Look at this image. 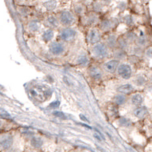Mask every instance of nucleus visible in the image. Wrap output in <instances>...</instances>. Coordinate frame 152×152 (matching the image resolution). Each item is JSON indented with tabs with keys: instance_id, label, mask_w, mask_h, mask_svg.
<instances>
[{
	"instance_id": "1",
	"label": "nucleus",
	"mask_w": 152,
	"mask_h": 152,
	"mask_svg": "<svg viewBox=\"0 0 152 152\" xmlns=\"http://www.w3.org/2000/svg\"><path fill=\"white\" fill-rule=\"evenodd\" d=\"M14 143V137L10 134H2L0 136V148L3 151H8L11 149Z\"/></svg>"
},
{
	"instance_id": "2",
	"label": "nucleus",
	"mask_w": 152,
	"mask_h": 152,
	"mask_svg": "<svg viewBox=\"0 0 152 152\" xmlns=\"http://www.w3.org/2000/svg\"><path fill=\"white\" fill-rule=\"evenodd\" d=\"M118 74L124 79H129L132 75V69L127 64H121L118 67Z\"/></svg>"
},
{
	"instance_id": "3",
	"label": "nucleus",
	"mask_w": 152,
	"mask_h": 152,
	"mask_svg": "<svg viewBox=\"0 0 152 152\" xmlns=\"http://www.w3.org/2000/svg\"><path fill=\"white\" fill-rule=\"evenodd\" d=\"M93 51L96 56L101 58L106 57L108 54V49L104 43H97L94 47Z\"/></svg>"
},
{
	"instance_id": "4",
	"label": "nucleus",
	"mask_w": 152,
	"mask_h": 152,
	"mask_svg": "<svg viewBox=\"0 0 152 152\" xmlns=\"http://www.w3.org/2000/svg\"><path fill=\"white\" fill-rule=\"evenodd\" d=\"M60 20L61 22L65 25H71L74 20L73 14H71L70 12L68 11H63L60 15Z\"/></svg>"
},
{
	"instance_id": "5",
	"label": "nucleus",
	"mask_w": 152,
	"mask_h": 152,
	"mask_svg": "<svg viewBox=\"0 0 152 152\" xmlns=\"http://www.w3.org/2000/svg\"><path fill=\"white\" fill-rule=\"evenodd\" d=\"M64 50H65V48H64L63 45L60 43H57V42L52 43L50 46V52L55 55H61L64 51Z\"/></svg>"
},
{
	"instance_id": "6",
	"label": "nucleus",
	"mask_w": 152,
	"mask_h": 152,
	"mask_svg": "<svg viewBox=\"0 0 152 152\" xmlns=\"http://www.w3.org/2000/svg\"><path fill=\"white\" fill-rule=\"evenodd\" d=\"M76 32L73 29H71V28H66V29H64L63 31H61V34H60V37H61V38L63 40L68 41L74 38Z\"/></svg>"
},
{
	"instance_id": "7",
	"label": "nucleus",
	"mask_w": 152,
	"mask_h": 152,
	"mask_svg": "<svg viewBox=\"0 0 152 152\" xmlns=\"http://www.w3.org/2000/svg\"><path fill=\"white\" fill-rule=\"evenodd\" d=\"M105 69L110 73H114L118 67V61L117 60H111L105 64Z\"/></svg>"
},
{
	"instance_id": "8",
	"label": "nucleus",
	"mask_w": 152,
	"mask_h": 152,
	"mask_svg": "<svg viewBox=\"0 0 152 152\" xmlns=\"http://www.w3.org/2000/svg\"><path fill=\"white\" fill-rule=\"evenodd\" d=\"M134 91V87L130 84H125L121 85L118 88V91L119 93L129 94Z\"/></svg>"
},
{
	"instance_id": "9",
	"label": "nucleus",
	"mask_w": 152,
	"mask_h": 152,
	"mask_svg": "<svg viewBox=\"0 0 152 152\" xmlns=\"http://www.w3.org/2000/svg\"><path fill=\"white\" fill-rule=\"evenodd\" d=\"M148 114V109L145 107H140L134 110V115L137 118H144Z\"/></svg>"
},
{
	"instance_id": "10",
	"label": "nucleus",
	"mask_w": 152,
	"mask_h": 152,
	"mask_svg": "<svg viewBox=\"0 0 152 152\" xmlns=\"http://www.w3.org/2000/svg\"><path fill=\"white\" fill-rule=\"evenodd\" d=\"M89 41L91 43H97L99 39L100 38V35L99 32H98L96 29H92L89 33Z\"/></svg>"
},
{
	"instance_id": "11",
	"label": "nucleus",
	"mask_w": 152,
	"mask_h": 152,
	"mask_svg": "<svg viewBox=\"0 0 152 152\" xmlns=\"http://www.w3.org/2000/svg\"><path fill=\"white\" fill-rule=\"evenodd\" d=\"M89 73L90 76L95 80H99L102 77V72L97 67H91V69L89 70Z\"/></svg>"
},
{
	"instance_id": "12",
	"label": "nucleus",
	"mask_w": 152,
	"mask_h": 152,
	"mask_svg": "<svg viewBox=\"0 0 152 152\" xmlns=\"http://www.w3.org/2000/svg\"><path fill=\"white\" fill-rule=\"evenodd\" d=\"M131 101H132V103L134 106L139 107L143 103V98L140 94H136V95H134L132 96V99H131Z\"/></svg>"
},
{
	"instance_id": "13",
	"label": "nucleus",
	"mask_w": 152,
	"mask_h": 152,
	"mask_svg": "<svg viewBox=\"0 0 152 152\" xmlns=\"http://www.w3.org/2000/svg\"><path fill=\"white\" fill-rule=\"evenodd\" d=\"M53 36H54V32H53L52 30L48 29L43 32V39L45 41V42H49V41L51 40V39L53 38Z\"/></svg>"
},
{
	"instance_id": "14",
	"label": "nucleus",
	"mask_w": 152,
	"mask_h": 152,
	"mask_svg": "<svg viewBox=\"0 0 152 152\" xmlns=\"http://www.w3.org/2000/svg\"><path fill=\"white\" fill-rule=\"evenodd\" d=\"M114 102L118 105H123L126 102V97L124 95L119 94L114 97Z\"/></svg>"
},
{
	"instance_id": "15",
	"label": "nucleus",
	"mask_w": 152,
	"mask_h": 152,
	"mask_svg": "<svg viewBox=\"0 0 152 152\" xmlns=\"http://www.w3.org/2000/svg\"><path fill=\"white\" fill-rule=\"evenodd\" d=\"M31 143L35 148H40L43 145V140L40 137H33L31 140Z\"/></svg>"
},
{
	"instance_id": "16",
	"label": "nucleus",
	"mask_w": 152,
	"mask_h": 152,
	"mask_svg": "<svg viewBox=\"0 0 152 152\" xmlns=\"http://www.w3.org/2000/svg\"><path fill=\"white\" fill-rule=\"evenodd\" d=\"M56 5H57V2H55V0H50V1H48L44 3V7L48 10H52L56 7Z\"/></svg>"
},
{
	"instance_id": "17",
	"label": "nucleus",
	"mask_w": 152,
	"mask_h": 152,
	"mask_svg": "<svg viewBox=\"0 0 152 152\" xmlns=\"http://www.w3.org/2000/svg\"><path fill=\"white\" fill-rule=\"evenodd\" d=\"M119 123L121 126H125V127H129L132 125V121L126 118H121L119 119Z\"/></svg>"
},
{
	"instance_id": "18",
	"label": "nucleus",
	"mask_w": 152,
	"mask_h": 152,
	"mask_svg": "<svg viewBox=\"0 0 152 152\" xmlns=\"http://www.w3.org/2000/svg\"><path fill=\"white\" fill-rule=\"evenodd\" d=\"M136 84L139 85V86H143V84H145L146 79L143 77H142V76H139V77L136 78Z\"/></svg>"
},
{
	"instance_id": "19",
	"label": "nucleus",
	"mask_w": 152,
	"mask_h": 152,
	"mask_svg": "<svg viewBox=\"0 0 152 152\" xmlns=\"http://www.w3.org/2000/svg\"><path fill=\"white\" fill-rule=\"evenodd\" d=\"M29 28L32 31H37L39 28V25L37 21H32L29 24Z\"/></svg>"
},
{
	"instance_id": "20",
	"label": "nucleus",
	"mask_w": 152,
	"mask_h": 152,
	"mask_svg": "<svg viewBox=\"0 0 152 152\" xmlns=\"http://www.w3.org/2000/svg\"><path fill=\"white\" fill-rule=\"evenodd\" d=\"M54 115L58 118H61V119H65V118H66V115H65L62 112L60 111H55L54 112Z\"/></svg>"
},
{
	"instance_id": "21",
	"label": "nucleus",
	"mask_w": 152,
	"mask_h": 152,
	"mask_svg": "<svg viewBox=\"0 0 152 152\" xmlns=\"http://www.w3.org/2000/svg\"><path fill=\"white\" fill-rule=\"evenodd\" d=\"M48 21H49V23H50V25H54V26H56V25H57L58 21L54 17H50V18H48Z\"/></svg>"
},
{
	"instance_id": "22",
	"label": "nucleus",
	"mask_w": 152,
	"mask_h": 152,
	"mask_svg": "<svg viewBox=\"0 0 152 152\" xmlns=\"http://www.w3.org/2000/svg\"><path fill=\"white\" fill-rule=\"evenodd\" d=\"M78 63L82 64V65H86L88 63V59L85 57H80L78 60Z\"/></svg>"
},
{
	"instance_id": "23",
	"label": "nucleus",
	"mask_w": 152,
	"mask_h": 152,
	"mask_svg": "<svg viewBox=\"0 0 152 152\" xmlns=\"http://www.w3.org/2000/svg\"><path fill=\"white\" fill-rule=\"evenodd\" d=\"M137 42H138V44H140V45H145L146 44V39L144 38V37H140V38L138 39V40H137Z\"/></svg>"
},
{
	"instance_id": "24",
	"label": "nucleus",
	"mask_w": 152,
	"mask_h": 152,
	"mask_svg": "<svg viewBox=\"0 0 152 152\" xmlns=\"http://www.w3.org/2000/svg\"><path fill=\"white\" fill-rule=\"evenodd\" d=\"M59 104H60V102L59 101H55V102H52L51 104L50 105V108H57L59 107Z\"/></svg>"
},
{
	"instance_id": "25",
	"label": "nucleus",
	"mask_w": 152,
	"mask_h": 152,
	"mask_svg": "<svg viewBox=\"0 0 152 152\" xmlns=\"http://www.w3.org/2000/svg\"><path fill=\"white\" fill-rule=\"evenodd\" d=\"M110 24L109 21L108 20H105L104 22L102 24V27L103 28H108L110 27Z\"/></svg>"
},
{
	"instance_id": "26",
	"label": "nucleus",
	"mask_w": 152,
	"mask_h": 152,
	"mask_svg": "<svg viewBox=\"0 0 152 152\" xmlns=\"http://www.w3.org/2000/svg\"><path fill=\"white\" fill-rule=\"evenodd\" d=\"M135 38H136V35L134 34V33H129V34L128 35V39H130V40H133Z\"/></svg>"
},
{
	"instance_id": "27",
	"label": "nucleus",
	"mask_w": 152,
	"mask_h": 152,
	"mask_svg": "<svg viewBox=\"0 0 152 152\" xmlns=\"http://www.w3.org/2000/svg\"><path fill=\"white\" fill-rule=\"evenodd\" d=\"M147 55H148V57L152 58V49H149V50L147 51Z\"/></svg>"
},
{
	"instance_id": "28",
	"label": "nucleus",
	"mask_w": 152,
	"mask_h": 152,
	"mask_svg": "<svg viewBox=\"0 0 152 152\" xmlns=\"http://www.w3.org/2000/svg\"><path fill=\"white\" fill-rule=\"evenodd\" d=\"M108 42H109L110 44H114V43H115V39H114L111 38L108 39Z\"/></svg>"
},
{
	"instance_id": "29",
	"label": "nucleus",
	"mask_w": 152,
	"mask_h": 152,
	"mask_svg": "<svg viewBox=\"0 0 152 152\" xmlns=\"http://www.w3.org/2000/svg\"><path fill=\"white\" fill-rule=\"evenodd\" d=\"M126 21H127L128 25H130V24L132 23V19H131V18H130V17H128L127 20H126Z\"/></svg>"
},
{
	"instance_id": "30",
	"label": "nucleus",
	"mask_w": 152,
	"mask_h": 152,
	"mask_svg": "<svg viewBox=\"0 0 152 152\" xmlns=\"http://www.w3.org/2000/svg\"><path fill=\"white\" fill-rule=\"evenodd\" d=\"M3 125H4V121L2 120H0V129H2V126H3Z\"/></svg>"
}]
</instances>
